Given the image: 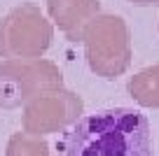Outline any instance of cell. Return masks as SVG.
Instances as JSON below:
<instances>
[{"mask_svg": "<svg viewBox=\"0 0 159 156\" xmlns=\"http://www.w3.org/2000/svg\"><path fill=\"white\" fill-rule=\"evenodd\" d=\"M66 156H154L150 121L131 107L94 112L66 135Z\"/></svg>", "mask_w": 159, "mask_h": 156, "instance_id": "obj_1", "label": "cell"}, {"mask_svg": "<svg viewBox=\"0 0 159 156\" xmlns=\"http://www.w3.org/2000/svg\"><path fill=\"white\" fill-rule=\"evenodd\" d=\"M52 21L26 2L0 19V58H40L52 47Z\"/></svg>", "mask_w": 159, "mask_h": 156, "instance_id": "obj_2", "label": "cell"}, {"mask_svg": "<svg viewBox=\"0 0 159 156\" xmlns=\"http://www.w3.org/2000/svg\"><path fill=\"white\" fill-rule=\"evenodd\" d=\"M61 72L42 58H5L0 63V107L16 110L30 102L38 93L56 89Z\"/></svg>", "mask_w": 159, "mask_h": 156, "instance_id": "obj_3", "label": "cell"}, {"mask_svg": "<svg viewBox=\"0 0 159 156\" xmlns=\"http://www.w3.org/2000/svg\"><path fill=\"white\" fill-rule=\"evenodd\" d=\"M80 100L68 91L56 89H47V91L38 93L30 102L24 105V114H21V126L30 135H47V133H56L63 126L73 124L80 114Z\"/></svg>", "mask_w": 159, "mask_h": 156, "instance_id": "obj_4", "label": "cell"}, {"mask_svg": "<svg viewBox=\"0 0 159 156\" xmlns=\"http://www.w3.org/2000/svg\"><path fill=\"white\" fill-rule=\"evenodd\" d=\"M87 47H89V63L98 75L112 77L122 72L129 63L126 28L117 16H103L96 21L89 28Z\"/></svg>", "mask_w": 159, "mask_h": 156, "instance_id": "obj_5", "label": "cell"}, {"mask_svg": "<svg viewBox=\"0 0 159 156\" xmlns=\"http://www.w3.org/2000/svg\"><path fill=\"white\" fill-rule=\"evenodd\" d=\"M49 16L68 37H77L80 28L96 12L94 0H47Z\"/></svg>", "mask_w": 159, "mask_h": 156, "instance_id": "obj_6", "label": "cell"}, {"mask_svg": "<svg viewBox=\"0 0 159 156\" xmlns=\"http://www.w3.org/2000/svg\"><path fill=\"white\" fill-rule=\"evenodd\" d=\"M5 156H49V149L40 137L24 131V133H14L10 137Z\"/></svg>", "mask_w": 159, "mask_h": 156, "instance_id": "obj_7", "label": "cell"}]
</instances>
